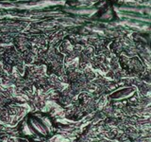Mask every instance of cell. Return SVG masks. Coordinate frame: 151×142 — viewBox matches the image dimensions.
Segmentation results:
<instances>
[{
	"label": "cell",
	"instance_id": "2",
	"mask_svg": "<svg viewBox=\"0 0 151 142\" xmlns=\"http://www.w3.org/2000/svg\"><path fill=\"white\" fill-rule=\"evenodd\" d=\"M132 93H133V89L127 88V89H123L114 94H112L111 98H112V99H124L127 97H129Z\"/></svg>",
	"mask_w": 151,
	"mask_h": 142
},
{
	"label": "cell",
	"instance_id": "1",
	"mask_svg": "<svg viewBox=\"0 0 151 142\" xmlns=\"http://www.w3.org/2000/svg\"><path fill=\"white\" fill-rule=\"evenodd\" d=\"M27 125L29 129V132L32 135H39V136H46L49 134V128L42 120L36 117H28L27 121Z\"/></svg>",
	"mask_w": 151,
	"mask_h": 142
}]
</instances>
